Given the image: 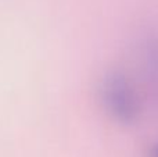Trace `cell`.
<instances>
[{"label": "cell", "mask_w": 158, "mask_h": 157, "mask_svg": "<svg viewBox=\"0 0 158 157\" xmlns=\"http://www.w3.org/2000/svg\"><path fill=\"white\" fill-rule=\"evenodd\" d=\"M142 58L146 81L158 93V36H151L144 40Z\"/></svg>", "instance_id": "obj_2"}, {"label": "cell", "mask_w": 158, "mask_h": 157, "mask_svg": "<svg viewBox=\"0 0 158 157\" xmlns=\"http://www.w3.org/2000/svg\"><path fill=\"white\" fill-rule=\"evenodd\" d=\"M150 157H158V142L153 146V149H151Z\"/></svg>", "instance_id": "obj_3"}, {"label": "cell", "mask_w": 158, "mask_h": 157, "mask_svg": "<svg viewBox=\"0 0 158 157\" xmlns=\"http://www.w3.org/2000/svg\"><path fill=\"white\" fill-rule=\"evenodd\" d=\"M101 99L115 120L132 122L140 113V96L135 82L123 72H111L103 81Z\"/></svg>", "instance_id": "obj_1"}]
</instances>
